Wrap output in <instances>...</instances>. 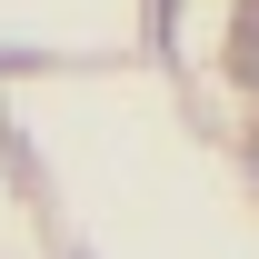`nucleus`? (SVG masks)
Instances as JSON below:
<instances>
[{
    "label": "nucleus",
    "instance_id": "nucleus-2",
    "mask_svg": "<svg viewBox=\"0 0 259 259\" xmlns=\"http://www.w3.org/2000/svg\"><path fill=\"white\" fill-rule=\"evenodd\" d=\"M249 169H259V150H249Z\"/></svg>",
    "mask_w": 259,
    "mask_h": 259
},
{
    "label": "nucleus",
    "instance_id": "nucleus-1",
    "mask_svg": "<svg viewBox=\"0 0 259 259\" xmlns=\"http://www.w3.org/2000/svg\"><path fill=\"white\" fill-rule=\"evenodd\" d=\"M239 70H249V80H259V20H249V30H239Z\"/></svg>",
    "mask_w": 259,
    "mask_h": 259
}]
</instances>
